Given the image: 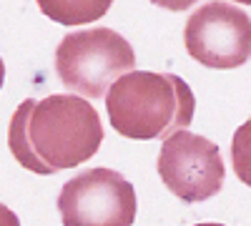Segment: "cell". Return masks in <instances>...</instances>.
I'll return each mask as SVG.
<instances>
[{"label":"cell","mask_w":251,"mask_h":226,"mask_svg":"<svg viewBox=\"0 0 251 226\" xmlns=\"http://www.w3.org/2000/svg\"><path fill=\"white\" fill-rule=\"evenodd\" d=\"M103 123L86 98L55 93L43 100L25 98L10 118L8 149L23 169L38 176L75 169L96 156Z\"/></svg>","instance_id":"cell-1"},{"label":"cell","mask_w":251,"mask_h":226,"mask_svg":"<svg viewBox=\"0 0 251 226\" xmlns=\"http://www.w3.org/2000/svg\"><path fill=\"white\" fill-rule=\"evenodd\" d=\"M106 111L116 133L153 141L186 128L194 121L196 98L181 75L131 71L108 88Z\"/></svg>","instance_id":"cell-2"},{"label":"cell","mask_w":251,"mask_h":226,"mask_svg":"<svg viewBox=\"0 0 251 226\" xmlns=\"http://www.w3.org/2000/svg\"><path fill=\"white\" fill-rule=\"evenodd\" d=\"M136 71V53L121 33L88 28L68 33L55 48V73L68 91L100 98L123 73Z\"/></svg>","instance_id":"cell-3"},{"label":"cell","mask_w":251,"mask_h":226,"mask_svg":"<svg viewBox=\"0 0 251 226\" xmlns=\"http://www.w3.org/2000/svg\"><path fill=\"white\" fill-rule=\"evenodd\" d=\"M63 226H131L136 219L133 183L113 169H88L58 194Z\"/></svg>","instance_id":"cell-4"},{"label":"cell","mask_w":251,"mask_h":226,"mask_svg":"<svg viewBox=\"0 0 251 226\" xmlns=\"http://www.w3.org/2000/svg\"><path fill=\"white\" fill-rule=\"evenodd\" d=\"M186 50L196 63L231 71L251 58V18L231 3H203L183 28Z\"/></svg>","instance_id":"cell-5"},{"label":"cell","mask_w":251,"mask_h":226,"mask_svg":"<svg viewBox=\"0 0 251 226\" xmlns=\"http://www.w3.org/2000/svg\"><path fill=\"white\" fill-rule=\"evenodd\" d=\"M158 176L183 203H201L224 189L226 169L214 141L181 128L163 141Z\"/></svg>","instance_id":"cell-6"},{"label":"cell","mask_w":251,"mask_h":226,"mask_svg":"<svg viewBox=\"0 0 251 226\" xmlns=\"http://www.w3.org/2000/svg\"><path fill=\"white\" fill-rule=\"evenodd\" d=\"M40 13L60 25L96 23L106 15L113 0H35Z\"/></svg>","instance_id":"cell-7"},{"label":"cell","mask_w":251,"mask_h":226,"mask_svg":"<svg viewBox=\"0 0 251 226\" xmlns=\"http://www.w3.org/2000/svg\"><path fill=\"white\" fill-rule=\"evenodd\" d=\"M231 163L239 181L251 189V118L241 123L231 138Z\"/></svg>","instance_id":"cell-8"},{"label":"cell","mask_w":251,"mask_h":226,"mask_svg":"<svg viewBox=\"0 0 251 226\" xmlns=\"http://www.w3.org/2000/svg\"><path fill=\"white\" fill-rule=\"evenodd\" d=\"M151 3L158 5V8H166V10L181 13V10H188L194 3H199V0H151Z\"/></svg>","instance_id":"cell-9"},{"label":"cell","mask_w":251,"mask_h":226,"mask_svg":"<svg viewBox=\"0 0 251 226\" xmlns=\"http://www.w3.org/2000/svg\"><path fill=\"white\" fill-rule=\"evenodd\" d=\"M0 226H20V219L15 216V211H10L5 203H0Z\"/></svg>","instance_id":"cell-10"},{"label":"cell","mask_w":251,"mask_h":226,"mask_svg":"<svg viewBox=\"0 0 251 226\" xmlns=\"http://www.w3.org/2000/svg\"><path fill=\"white\" fill-rule=\"evenodd\" d=\"M3 80H5V63H3V58H0V88H3Z\"/></svg>","instance_id":"cell-11"},{"label":"cell","mask_w":251,"mask_h":226,"mask_svg":"<svg viewBox=\"0 0 251 226\" xmlns=\"http://www.w3.org/2000/svg\"><path fill=\"white\" fill-rule=\"evenodd\" d=\"M194 226H224V224H214V221H208V224H194Z\"/></svg>","instance_id":"cell-12"},{"label":"cell","mask_w":251,"mask_h":226,"mask_svg":"<svg viewBox=\"0 0 251 226\" xmlns=\"http://www.w3.org/2000/svg\"><path fill=\"white\" fill-rule=\"evenodd\" d=\"M231 3H244V5H251V0H231Z\"/></svg>","instance_id":"cell-13"}]
</instances>
